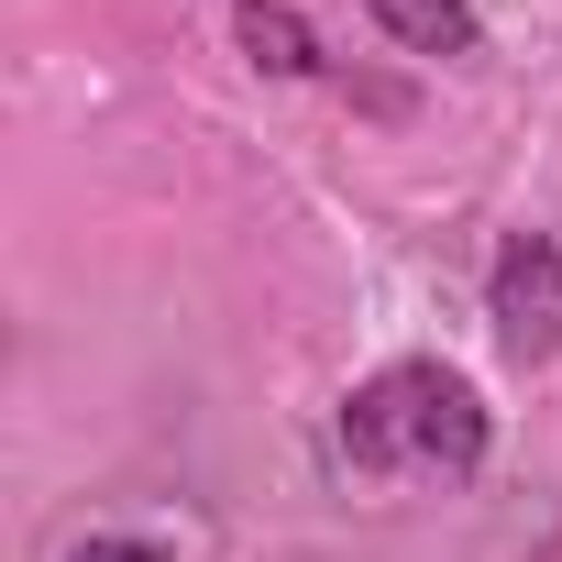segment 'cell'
Segmentation results:
<instances>
[{
    "instance_id": "cell-2",
    "label": "cell",
    "mask_w": 562,
    "mask_h": 562,
    "mask_svg": "<svg viewBox=\"0 0 562 562\" xmlns=\"http://www.w3.org/2000/svg\"><path fill=\"white\" fill-rule=\"evenodd\" d=\"M485 321H496V353H507L518 375H540V364L562 353V243H551V232H507V243H496Z\"/></svg>"
},
{
    "instance_id": "cell-5",
    "label": "cell",
    "mask_w": 562,
    "mask_h": 562,
    "mask_svg": "<svg viewBox=\"0 0 562 562\" xmlns=\"http://www.w3.org/2000/svg\"><path fill=\"white\" fill-rule=\"evenodd\" d=\"M67 562H166V540H78Z\"/></svg>"
},
{
    "instance_id": "cell-4",
    "label": "cell",
    "mask_w": 562,
    "mask_h": 562,
    "mask_svg": "<svg viewBox=\"0 0 562 562\" xmlns=\"http://www.w3.org/2000/svg\"><path fill=\"white\" fill-rule=\"evenodd\" d=\"M232 34H243V56H254L265 78H331L321 34H310V23L288 12V0H243V23H232Z\"/></svg>"
},
{
    "instance_id": "cell-1",
    "label": "cell",
    "mask_w": 562,
    "mask_h": 562,
    "mask_svg": "<svg viewBox=\"0 0 562 562\" xmlns=\"http://www.w3.org/2000/svg\"><path fill=\"white\" fill-rule=\"evenodd\" d=\"M331 441L375 485H474L485 452H496V419H485V397L441 353H408V364H375L342 397V430Z\"/></svg>"
},
{
    "instance_id": "cell-3",
    "label": "cell",
    "mask_w": 562,
    "mask_h": 562,
    "mask_svg": "<svg viewBox=\"0 0 562 562\" xmlns=\"http://www.w3.org/2000/svg\"><path fill=\"white\" fill-rule=\"evenodd\" d=\"M364 12L408 56H441V67H474L485 56V12H474V0H364Z\"/></svg>"
}]
</instances>
